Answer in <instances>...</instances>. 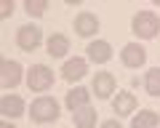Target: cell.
Returning a JSON list of instances; mask_svg holds the SVG:
<instances>
[{
    "instance_id": "obj_1",
    "label": "cell",
    "mask_w": 160,
    "mask_h": 128,
    "mask_svg": "<svg viewBox=\"0 0 160 128\" xmlns=\"http://www.w3.org/2000/svg\"><path fill=\"white\" fill-rule=\"evenodd\" d=\"M29 115H32V120H38V123L56 120V117H59V104H56V99H51V96H40V99H35Z\"/></svg>"
},
{
    "instance_id": "obj_2",
    "label": "cell",
    "mask_w": 160,
    "mask_h": 128,
    "mask_svg": "<svg viewBox=\"0 0 160 128\" xmlns=\"http://www.w3.org/2000/svg\"><path fill=\"white\" fill-rule=\"evenodd\" d=\"M133 32L139 37H155L160 32V19L152 11H139L133 16Z\"/></svg>"
},
{
    "instance_id": "obj_3",
    "label": "cell",
    "mask_w": 160,
    "mask_h": 128,
    "mask_svg": "<svg viewBox=\"0 0 160 128\" xmlns=\"http://www.w3.org/2000/svg\"><path fill=\"white\" fill-rule=\"evenodd\" d=\"M27 86L32 91H46V88L53 86V72L48 67H43V64H35L32 70L27 72Z\"/></svg>"
},
{
    "instance_id": "obj_4",
    "label": "cell",
    "mask_w": 160,
    "mask_h": 128,
    "mask_svg": "<svg viewBox=\"0 0 160 128\" xmlns=\"http://www.w3.org/2000/svg\"><path fill=\"white\" fill-rule=\"evenodd\" d=\"M19 80H22V64L13 62V59H3V64H0V86L13 88V86H19Z\"/></svg>"
},
{
    "instance_id": "obj_5",
    "label": "cell",
    "mask_w": 160,
    "mask_h": 128,
    "mask_svg": "<svg viewBox=\"0 0 160 128\" xmlns=\"http://www.w3.org/2000/svg\"><path fill=\"white\" fill-rule=\"evenodd\" d=\"M16 43H19L22 51H35V48L40 46V27H35V24H24V27L16 32Z\"/></svg>"
},
{
    "instance_id": "obj_6",
    "label": "cell",
    "mask_w": 160,
    "mask_h": 128,
    "mask_svg": "<svg viewBox=\"0 0 160 128\" xmlns=\"http://www.w3.org/2000/svg\"><path fill=\"white\" fill-rule=\"evenodd\" d=\"M86 70H88V64H86V59H80V56H75V59H69L67 64L62 67V77L64 80H80V77L86 75Z\"/></svg>"
},
{
    "instance_id": "obj_7",
    "label": "cell",
    "mask_w": 160,
    "mask_h": 128,
    "mask_svg": "<svg viewBox=\"0 0 160 128\" xmlns=\"http://www.w3.org/2000/svg\"><path fill=\"white\" fill-rule=\"evenodd\" d=\"M120 56H123V64H126V67H142L144 59H147V53H144V48L139 46V43H128Z\"/></svg>"
},
{
    "instance_id": "obj_8",
    "label": "cell",
    "mask_w": 160,
    "mask_h": 128,
    "mask_svg": "<svg viewBox=\"0 0 160 128\" xmlns=\"http://www.w3.org/2000/svg\"><path fill=\"white\" fill-rule=\"evenodd\" d=\"M96 29H99V19L93 16V13H80L78 19H75V32L83 37H91L96 35Z\"/></svg>"
},
{
    "instance_id": "obj_9",
    "label": "cell",
    "mask_w": 160,
    "mask_h": 128,
    "mask_svg": "<svg viewBox=\"0 0 160 128\" xmlns=\"http://www.w3.org/2000/svg\"><path fill=\"white\" fill-rule=\"evenodd\" d=\"M112 91H115V77L109 72H99L93 77V93L99 99H107V96H112Z\"/></svg>"
},
{
    "instance_id": "obj_10",
    "label": "cell",
    "mask_w": 160,
    "mask_h": 128,
    "mask_svg": "<svg viewBox=\"0 0 160 128\" xmlns=\"http://www.w3.org/2000/svg\"><path fill=\"white\" fill-rule=\"evenodd\" d=\"M109 56H112V48H109L107 40H96V43L88 46V59H91V62L104 64V62H109Z\"/></svg>"
},
{
    "instance_id": "obj_11",
    "label": "cell",
    "mask_w": 160,
    "mask_h": 128,
    "mask_svg": "<svg viewBox=\"0 0 160 128\" xmlns=\"http://www.w3.org/2000/svg\"><path fill=\"white\" fill-rule=\"evenodd\" d=\"M0 112L6 117H19L24 115V101L22 96H3V101H0Z\"/></svg>"
},
{
    "instance_id": "obj_12",
    "label": "cell",
    "mask_w": 160,
    "mask_h": 128,
    "mask_svg": "<svg viewBox=\"0 0 160 128\" xmlns=\"http://www.w3.org/2000/svg\"><path fill=\"white\" fill-rule=\"evenodd\" d=\"M67 107H69L72 112L88 107V91H86V88H72V91L67 93Z\"/></svg>"
},
{
    "instance_id": "obj_13",
    "label": "cell",
    "mask_w": 160,
    "mask_h": 128,
    "mask_svg": "<svg viewBox=\"0 0 160 128\" xmlns=\"http://www.w3.org/2000/svg\"><path fill=\"white\" fill-rule=\"evenodd\" d=\"M158 126H160V115L158 112H149V110L139 112L131 123V128H158Z\"/></svg>"
},
{
    "instance_id": "obj_14",
    "label": "cell",
    "mask_w": 160,
    "mask_h": 128,
    "mask_svg": "<svg viewBox=\"0 0 160 128\" xmlns=\"http://www.w3.org/2000/svg\"><path fill=\"white\" fill-rule=\"evenodd\" d=\"M67 51H69L67 35H51L48 37V53H51V56H64Z\"/></svg>"
},
{
    "instance_id": "obj_15",
    "label": "cell",
    "mask_w": 160,
    "mask_h": 128,
    "mask_svg": "<svg viewBox=\"0 0 160 128\" xmlns=\"http://www.w3.org/2000/svg\"><path fill=\"white\" fill-rule=\"evenodd\" d=\"M115 112L118 115H131L133 107H136V99H133V93H118V99H115Z\"/></svg>"
},
{
    "instance_id": "obj_16",
    "label": "cell",
    "mask_w": 160,
    "mask_h": 128,
    "mask_svg": "<svg viewBox=\"0 0 160 128\" xmlns=\"http://www.w3.org/2000/svg\"><path fill=\"white\" fill-rule=\"evenodd\" d=\"M96 123V110L93 107H83V110L75 112V126L78 128H93Z\"/></svg>"
},
{
    "instance_id": "obj_17",
    "label": "cell",
    "mask_w": 160,
    "mask_h": 128,
    "mask_svg": "<svg viewBox=\"0 0 160 128\" xmlns=\"http://www.w3.org/2000/svg\"><path fill=\"white\" fill-rule=\"evenodd\" d=\"M144 86H147L149 96H160V70H149L144 77Z\"/></svg>"
},
{
    "instance_id": "obj_18",
    "label": "cell",
    "mask_w": 160,
    "mask_h": 128,
    "mask_svg": "<svg viewBox=\"0 0 160 128\" xmlns=\"http://www.w3.org/2000/svg\"><path fill=\"white\" fill-rule=\"evenodd\" d=\"M46 8H48L46 0H27V3H24V11H27L29 16H43Z\"/></svg>"
},
{
    "instance_id": "obj_19",
    "label": "cell",
    "mask_w": 160,
    "mask_h": 128,
    "mask_svg": "<svg viewBox=\"0 0 160 128\" xmlns=\"http://www.w3.org/2000/svg\"><path fill=\"white\" fill-rule=\"evenodd\" d=\"M102 128H123V126H120V123L118 120H107V123H104V126Z\"/></svg>"
},
{
    "instance_id": "obj_20",
    "label": "cell",
    "mask_w": 160,
    "mask_h": 128,
    "mask_svg": "<svg viewBox=\"0 0 160 128\" xmlns=\"http://www.w3.org/2000/svg\"><path fill=\"white\" fill-rule=\"evenodd\" d=\"M11 11H13V3H3V16H8Z\"/></svg>"
},
{
    "instance_id": "obj_21",
    "label": "cell",
    "mask_w": 160,
    "mask_h": 128,
    "mask_svg": "<svg viewBox=\"0 0 160 128\" xmlns=\"http://www.w3.org/2000/svg\"><path fill=\"white\" fill-rule=\"evenodd\" d=\"M0 128H13V126H11V123H3V126H0Z\"/></svg>"
}]
</instances>
